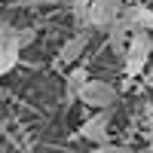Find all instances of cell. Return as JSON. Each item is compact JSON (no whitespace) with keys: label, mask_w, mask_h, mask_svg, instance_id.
Returning a JSON list of instances; mask_svg holds the SVG:
<instances>
[{"label":"cell","mask_w":153,"mask_h":153,"mask_svg":"<svg viewBox=\"0 0 153 153\" xmlns=\"http://www.w3.org/2000/svg\"><path fill=\"white\" fill-rule=\"evenodd\" d=\"M120 22L129 28V34H132V31H153V9H150V6H141V3L123 6Z\"/></svg>","instance_id":"6"},{"label":"cell","mask_w":153,"mask_h":153,"mask_svg":"<svg viewBox=\"0 0 153 153\" xmlns=\"http://www.w3.org/2000/svg\"><path fill=\"white\" fill-rule=\"evenodd\" d=\"M12 37H16L19 49H25V46H31V43H34L37 31H34V28H12Z\"/></svg>","instance_id":"10"},{"label":"cell","mask_w":153,"mask_h":153,"mask_svg":"<svg viewBox=\"0 0 153 153\" xmlns=\"http://www.w3.org/2000/svg\"><path fill=\"white\" fill-rule=\"evenodd\" d=\"M3 98H6V92H3V89H0V101H3Z\"/></svg>","instance_id":"14"},{"label":"cell","mask_w":153,"mask_h":153,"mask_svg":"<svg viewBox=\"0 0 153 153\" xmlns=\"http://www.w3.org/2000/svg\"><path fill=\"white\" fill-rule=\"evenodd\" d=\"M3 129H6V120H0V135H3Z\"/></svg>","instance_id":"13"},{"label":"cell","mask_w":153,"mask_h":153,"mask_svg":"<svg viewBox=\"0 0 153 153\" xmlns=\"http://www.w3.org/2000/svg\"><path fill=\"white\" fill-rule=\"evenodd\" d=\"M150 150H153V141H150Z\"/></svg>","instance_id":"15"},{"label":"cell","mask_w":153,"mask_h":153,"mask_svg":"<svg viewBox=\"0 0 153 153\" xmlns=\"http://www.w3.org/2000/svg\"><path fill=\"white\" fill-rule=\"evenodd\" d=\"M19 43H16V37H12V25L6 22H0V76L9 74L12 68L19 65Z\"/></svg>","instance_id":"5"},{"label":"cell","mask_w":153,"mask_h":153,"mask_svg":"<svg viewBox=\"0 0 153 153\" xmlns=\"http://www.w3.org/2000/svg\"><path fill=\"white\" fill-rule=\"evenodd\" d=\"M68 3H71V9H83V6L89 3V0H68Z\"/></svg>","instance_id":"11"},{"label":"cell","mask_w":153,"mask_h":153,"mask_svg":"<svg viewBox=\"0 0 153 153\" xmlns=\"http://www.w3.org/2000/svg\"><path fill=\"white\" fill-rule=\"evenodd\" d=\"M144 86H153V71H150V74L144 76Z\"/></svg>","instance_id":"12"},{"label":"cell","mask_w":153,"mask_h":153,"mask_svg":"<svg viewBox=\"0 0 153 153\" xmlns=\"http://www.w3.org/2000/svg\"><path fill=\"white\" fill-rule=\"evenodd\" d=\"M76 98H80L86 107H92V110L113 107L117 104V89H113L110 83H104V80H86L80 86V92H76Z\"/></svg>","instance_id":"3"},{"label":"cell","mask_w":153,"mask_h":153,"mask_svg":"<svg viewBox=\"0 0 153 153\" xmlns=\"http://www.w3.org/2000/svg\"><path fill=\"white\" fill-rule=\"evenodd\" d=\"M110 110H113V107H98L92 117H89V120L80 126V138H86V141H92V144H107Z\"/></svg>","instance_id":"4"},{"label":"cell","mask_w":153,"mask_h":153,"mask_svg":"<svg viewBox=\"0 0 153 153\" xmlns=\"http://www.w3.org/2000/svg\"><path fill=\"white\" fill-rule=\"evenodd\" d=\"M107 37H110V49H113L117 55H123V49H126V40H129V28H126V25L117 19V22H113L110 28H107Z\"/></svg>","instance_id":"8"},{"label":"cell","mask_w":153,"mask_h":153,"mask_svg":"<svg viewBox=\"0 0 153 153\" xmlns=\"http://www.w3.org/2000/svg\"><path fill=\"white\" fill-rule=\"evenodd\" d=\"M150 52H153V37L150 31H132L129 40H126V49H123V68H126V76H141L147 61H150Z\"/></svg>","instance_id":"1"},{"label":"cell","mask_w":153,"mask_h":153,"mask_svg":"<svg viewBox=\"0 0 153 153\" xmlns=\"http://www.w3.org/2000/svg\"><path fill=\"white\" fill-rule=\"evenodd\" d=\"M89 37H92V28H80V34L68 37V43L61 46V52H58V61H61V65H71V61H76V58L86 52Z\"/></svg>","instance_id":"7"},{"label":"cell","mask_w":153,"mask_h":153,"mask_svg":"<svg viewBox=\"0 0 153 153\" xmlns=\"http://www.w3.org/2000/svg\"><path fill=\"white\" fill-rule=\"evenodd\" d=\"M123 12V0H89L86 3V28L107 31Z\"/></svg>","instance_id":"2"},{"label":"cell","mask_w":153,"mask_h":153,"mask_svg":"<svg viewBox=\"0 0 153 153\" xmlns=\"http://www.w3.org/2000/svg\"><path fill=\"white\" fill-rule=\"evenodd\" d=\"M89 80V71L80 65V68H74L71 74H68V101L71 98H76V92H80V86Z\"/></svg>","instance_id":"9"}]
</instances>
